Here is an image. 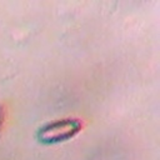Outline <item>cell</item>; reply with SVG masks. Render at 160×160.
<instances>
[{"instance_id":"6da1fadb","label":"cell","mask_w":160,"mask_h":160,"mask_svg":"<svg viewBox=\"0 0 160 160\" xmlns=\"http://www.w3.org/2000/svg\"><path fill=\"white\" fill-rule=\"evenodd\" d=\"M82 128V122L76 118H62L41 125L36 131V139L45 145H52L71 140Z\"/></svg>"},{"instance_id":"7a4b0ae2","label":"cell","mask_w":160,"mask_h":160,"mask_svg":"<svg viewBox=\"0 0 160 160\" xmlns=\"http://www.w3.org/2000/svg\"><path fill=\"white\" fill-rule=\"evenodd\" d=\"M5 119H6V110H5L4 105H0V132H1V130L4 128Z\"/></svg>"}]
</instances>
